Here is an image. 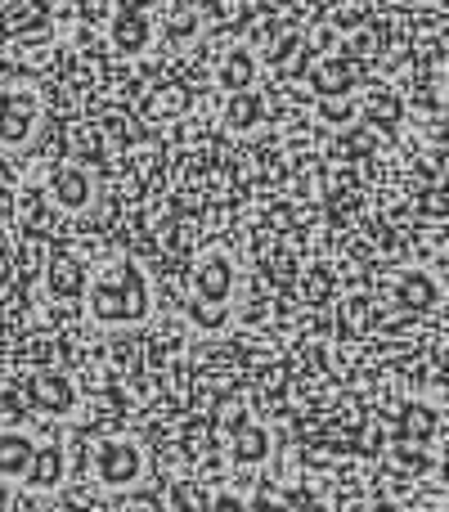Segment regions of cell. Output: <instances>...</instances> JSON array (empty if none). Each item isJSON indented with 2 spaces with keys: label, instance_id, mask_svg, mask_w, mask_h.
I'll return each mask as SVG.
<instances>
[{
  "label": "cell",
  "instance_id": "obj_10",
  "mask_svg": "<svg viewBox=\"0 0 449 512\" xmlns=\"http://www.w3.org/2000/svg\"><path fill=\"white\" fill-rule=\"evenodd\" d=\"M36 459V441L23 432V427H5L0 432V477L5 481H23L27 468Z\"/></svg>",
  "mask_w": 449,
  "mask_h": 512
},
{
  "label": "cell",
  "instance_id": "obj_9",
  "mask_svg": "<svg viewBox=\"0 0 449 512\" xmlns=\"http://www.w3.org/2000/svg\"><path fill=\"white\" fill-rule=\"evenodd\" d=\"M63 472H68V454H63V445L59 441H41L36 445L32 468H27V477H23V486L36 490V495H45V490L63 486Z\"/></svg>",
  "mask_w": 449,
  "mask_h": 512
},
{
  "label": "cell",
  "instance_id": "obj_13",
  "mask_svg": "<svg viewBox=\"0 0 449 512\" xmlns=\"http://www.w3.org/2000/svg\"><path fill=\"white\" fill-rule=\"evenodd\" d=\"M396 301L400 306H409V310H432L436 301H441V288H436V279L427 270H409L405 279H400Z\"/></svg>",
  "mask_w": 449,
  "mask_h": 512
},
{
  "label": "cell",
  "instance_id": "obj_12",
  "mask_svg": "<svg viewBox=\"0 0 449 512\" xmlns=\"http://www.w3.org/2000/svg\"><path fill=\"white\" fill-rule=\"evenodd\" d=\"M252 77H256V59L247 45H238V50H229L221 59V72H216V81L229 90V95H238V90H252Z\"/></svg>",
  "mask_w": 449,
  "mask_h": 512
},
{
  "label": "cell",
  "instance_id": "obj_8",
  "mask_svg": "<svg viewBox=\"0 0 449 512\" xmlns=\"http://www.w3.org/2000/svg\"><path fill=\"white\" fill-rule=\"evenodd\" d=\"M45 288H50V297H59V301L81 297V292L90 288V265L81 261V256H72V252L54 256L50 270H45Z\"/></svg>",
  "mask_w": 449,
  "mask_h": 512
},
{
  "label": "cell",
  "instance_id": "obj_1",
  "mask_svg": "<svg viewBox=\"0 0 449 512\" xmlns=\"http://www.w3.org/2000/svg\"><path fill=\"white\" fill-rule=\"evenodd\" d=\"M86 301L99 324H140L149 315V279H144V270L135 261L117 256V261L95 270Z\"/></svg>",
  "mask_w": 449,
  "mask_h": 512
},
{
  "label": "cell",
  "instance_id": "obj_2",
  "mask_svg": "<svg viewBox=\"0 0 449 512\" xmlns=\"http://www.w3.org/2000/svg\"><path fill=\"white\" fill-rule=\"evenodd\" d=\"M90 472L104 490H126L144 477V450L135 436H99L90 450Z\"/></svg>",
  "mask_w": 449,
  "mask_h": 512
},
{
  "label": "cell",
  "instance_id": "obj_14",
  "mask_svg": "<svg viewBox=\"0 0 449 512\" xmlns=\"http://www.w3.org/2000/svg\"><path fill=\"white\" fill-rule=\"evenodd\" d=\"M261 117H265V95H256V90H238L225 108V122L234 131H252V126H261Z\"/></svg>",
  "mask_w": 449,
  "mask_h": 512
},
{
  "label": "cell",
  "instance_id": "obj_6",
  "mask_svg": "<svg viewBox=\"0 0 449 512\" xmlns=\"http://www.w3.org/2000/svg\"><path fill=\"white\" fill-rule=\"evenodd\" d=\"M50 198L63 212H86L95 203V176H90L81 162H59L50 171Z\"/></svg>",
  "mask_w": 449,
  "mask_h": 512
},
{
  "label": "cell",
  "instance_id": "obj_15",
  "mask_svg": "<svg viewBox=\"0 0 449 512\" xmlns=\"http://www.w3.org/2000/svg\"><path fill=\"white\" fill-rule=\"evenodd\" d=\"M23 414H27L23 387H18V382H9V387L0 391V418H9V423H14V418H23Z\"/></svg>",
  "mask_w": 449,
  "mask_h": 512
},
{
  "label": "cell",
  "instance_id": "obj_5",
  "mask_svg": "<svg viewBox=\"0 0 449 512\" xmlns=\"http://www.w3.org/2000/svg\"><path fill=\"white\" fill-rule=\"evenodd\" d=\"M234 283H238V265H234V256L221 252V248L203 252V261L194 265V292H198V301L216 306L221 315H225L229 301H234Z\"/></svg>",
  "mask_w": 449,
  "mask_h": 512
},
{
  "label": "cell",
  "instance_id": "obj_7",
  "mask_svg": "<svg viewBox=\"0 0 449 512\" xmlns=\"http://www.w3.org/2000/svg\"><path fill=\"white\" fill-rule=\"evenodd\" d=\"M270 450H274L270 432H265L261 423H252L247 414L238 418L234 427H229V459H234V463H243V468H256V463L270 459Z\"/></svg>",
  "mask_w": 449,
  "mask_h": 512
},
{
  "label": "cell",
  "instance_id": "obj_16",
  "mask_svg": "<svg viewBox=\"0 0 449 512\" xmlns=\"http://www.w3.org/2000/svg\"><path fill=\"white\" fill-rule=\"evenodd\" d=\"M207 512H252V508H247L238 495H229V490H225V495L212 499V508H207Z\"/></svg>",
  "mask_w": 449,
  "mask_h": 512
},
{
  "label": "cell",
  "instance_id": "obj_4",
  "mask_svg": "<svg viewBox=\"0 0 449 512\" xmlns=\"http://www.w3.org/2000/svg\"><path fill=\"white\" fill-rule=\"evenodd\" d=\"M23 400L32 414H45V418H68L81 405L77 382L63 369H32L23 382Z\"/></svg>",
  "mask_w": 449,
  "mask_h": 512
},
{
  "label": "cell",
  "instance_id": "obj_3",
  "mask_svg": "<svg viewBox=\"0 0 449 512\" xmlns=\"http://www.w3.org/2000/svg\"><path fill=\"white\" fill-rule=\"evenodd\" d=\"M41 122V95L32 81H5L0 86V149H23Z\"/></svg>",
  "mask_w": 449,
  "mask_h": 512
},
{
  "label": "cell",
  "instance_id": "obj_17",
  "mask_svg": "<svg viewBox=\"0 0 449 512\" xmlns=\"http://www.w3.org/2000/svg\"><path fill=\"white\" fill-rule=\"evenodd\" d=\"M445 90H449V77H445Z\"/></svg>",
  "mask_w": 449,
  "mask_h": 512
},
{
  "label": "cell",
  "instance_id": "obj_11",
  "mask_svg": "<svg viewBox=\"0 0 449 512\" xmlns=\"http://www.w3.org/2000/svg\"><path fill=\"white\" fill-rule=\"evenodd\" d=\"M113 45H117V54H144L149 50V41H153V27H149V18H144V9H122V14L113 18Z\"/></svg>",
  "mask_w": 449,
  "mask_h": 512
}]
</instances>
